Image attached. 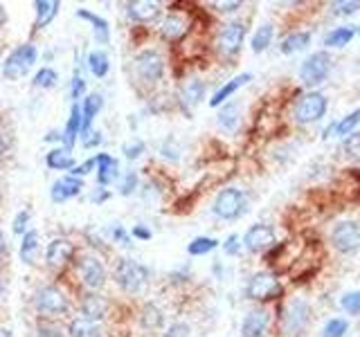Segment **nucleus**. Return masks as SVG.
Segmentation results:
<instances>
[{
  "label": "nucleus",
  "instance_id": "nucleus-1",
  "mask_svg": "<svg viewBox=\"0 0 360 337\" xmlns=\"http://www.w3.org/2000/svg\"><path fill=\"white\" fill-rule=\"evenodd\" d=\"M245 211H248V196L236 187L221 189L212 202V213L221 220H236Z\"/></svg>",
  "mask_w": 360,
  "mask_h": 337
},
{
  "label": "nucleus",
  "instance_id": "nucleus-2",
  "mask_svg": "<svg viewBox=\"0 0 360 337\" xmlns=\"http://www.w3.org/2000/svg\"><path fill=\"white\" fill-rule=\"evenodd\" d=\"M331 70H333V59L329 56V52H313L300 65V81L307 88H315L329 79Z\"/></svg>",
  "mask_w": 360,
  "mask_h": 337
},
{
  "label": "nucleus",
  "instance_id": "nucleus-3",
  "mask_svg": "<svg viewBox=\"0 0 360 337\" xmlns=\"http://www.w3.org/2000/svg\"><path fill=\"white\" fill-rule=\"evenodd\" d=\"M115 284L124 292L135 295V292H140L146 284H149V267L133 261V258H122L115 267Z\"/></svg>",
  "mask_w": 360,
  "mask_h": 337
},
{
  "label": "nucleus",
  "instance_id": "nucleus-4",
  "mask_svg": "<svg viewBox=\"0 0 360 337\" xmlns=\"http://www.w3.org/2000/svg\"><path fill=\"white\" fill-rule=\"evenodd\" d=\"M326 106H329L326 97L322 93L311 90V93L302 95L295 101V106H292V119H295V124H300V126H309V124H315L324 117Z\"/></svg>",
  "mask_w": 360,
  "mask_h": 337
},
{
  "label": "nucleus",
  "instance_id": "nucleus-5",
  "mask_svg": "<svg viewBox=\"0 0 360 337\" xmlns=\"http://www.w3.org/2000/svg\"><path fill=\"white\" fill-rule=\"evenodd\" d=\"M37 59H39V50L34 48L32 43L18 45L3 63V77L9 79V81H18V79H22L32 70V65L37 63Z\"/></svg>",
  "mask_w": 360,
  "mask_h": 337
},
{
  "label": "nucleus",
  "instance_id": "nucleus-6",
  "mask_svg": "<svg viewBox=\"0 0 360 337\" xmlns=\"http://www.w3.org/2000/svg\"><path fill=\"white\" fill-rule=\"evenodd\" d=\"M34 308L39 310V315H45V317H59V315L68 312L70 301H68L65 292L61 288L43 286L37 290V295H34Z\"/></svg>",
  "mask_w": 360,
  "mask_h": 337
},
{
  "label": "nucleus",
  "instance_id": "nucleus-7",
  "mask_svg": "<svg viewBox=\"0 0 360 337\" xmlns=\"http://www.w3.org/2000/svg\"><path fill=\"white\" fill-rule=\"evenodd\" d=\"M279 295H281V284H279V279L270 272L252 275L245 286V299H252V301H268Z\"/></svg>",
  "mask_w": 360,
  "mask_h": 337
},
{
  "label": "nucleus",
  "instance_id": "nucleus-8",
  "mask_svg": "<svg viewBox=\"0 0 360 337\" xmlns=\"http://www.w3.org/2000/svg\"><path fill=\"white\" fill-rule=\"evenodd\" d=\"M135 72L144 84H158L165 74V59L158 50H142L135 56Z\"/></svg>",
  "mask_w": 360,
  "mask_h": 337
},
{
  "label": "nucleus",
  "instance_id": "nucleus-9",
  "mask_svg": "<svg viewBox=\"0 0 360 337\" xmlns=\"http://www.w3.org/2000/svg\"><path fill=\"white\" fill-rule=\"evenodd\" d=\"M309 319H311V308L309 303L304 299H295L290 301L288 306L284 308V317H281V326H284L286 335L290 337H297L307 331L309 326Z\"/></svg>",
  "mask_w": 360,
  "mask_h": 337
},
{
  "label": "nucleus",
  "instance_id": "nucleus-10",
  "mask_svg": "<svg viewBox=\"0 0 360 337\" xmlns=\"http://www.w3.org/2000/svg\"><path fill=\"white\" fill-rule=\"evenodd\" d=\"M331 245L340 254H352L360 247V223L342 220L338 223L331 232Z\"/></svg>",
  "mask_w": 360,
  "mask_h": 337
},
{
  "label": "nucleus",
  "instance_id": "nucleus-11",
  "mask_svg": "<svg viewBox=\"0 0 360 337\" xmlns=\"http://www.w3.org/2000/svg\"><path fill=\"white\" fill-rule=\"evenodd\" d=\"M243 41H245V25L239 20H232V22H225L221 27L217 37V48L225 56H234V54H239Z\"/></svg>",
  "mask_w": 360,
  "mask_h": 337
},
{
  "label": "nucleus",
  "instance_id": "nucleus-12",
  "mask_svg": "<svg viewBox=\"0 0 360 337\" xmlns=\"http://www.w3.org/2000/svg\"><path fill=\"white\" fill-rule=\"evenodd\" d=\"M241 243H243V247L248 252L262 254V252L268 250V247L275 245V230L270 227V225H264V223L250 225L248 232L241 236Z\"/></svg>",
  "mask_w": 360,
  "mask_h": 337
},
{
  "label": "nucleus",
  "instance_id": "nucleus-13",
  "mask_svg": "<svg viewBox=\"0 0 360 337\" xmlns=\"http://www.w3.org/2000/svg\"><path fill=\"white\" fill-rule=\"evenodd\" d=\"M79 275H82V281L93 292L106 284V267L97 256H82L79 258Z\"/></svg>",
  "mask_w": 360,
  "mask_h": 337
},
{
  "label": "nucleus",
  "instance_id": "nucleus-14",
  "mask_svg": "<svg viewBox=\"0 0 360 337\" xmlns=\"http://www.w3.org/2000/svg\"><path fill=\"white\" fill-rule=\"evenodd\" d=\"M270 326V312L266 308H255L241 322V337H264Z\"/></svg>",
  "mask_w": 360,
  "mask_h": 337
},
{
  "label": "nucleus",
  "instance_id": "nucleus-15",
  "mask_svg": "<svg viewBox=\"0 0 360 337\" xmlns=\"http://www.w3.org/2000/svg\"><path fill=\"white\" fill-rule=\"evenodd\" d=\"M82 315H84V319L88 322H101L106 317V312H108V301L97 295V292H86V295L82 297Z\"/></svg>",
  "mask_w": 360,
  "mask_h": 337
},
{
  "label": "nucleus",
  "instance_id": "nucleus-16",
  "mask_svg": "<svg viewBox=\"0 0 360 337\" xmlns=\"http://www.w3.org/2000/svg\"><path fill=\"white\" fill-rule=\"evenodd\" d=\"M360 126V108H356L354 112H349L347 117H342L340 121H331L329 126L324 128L322 140H331V138H349L352 133H356V128Z\"/></svg>",
  "mask_w": 360,
  "mask_h": 337
},
{
  "label": "nucleus",
  "instance_id": "nucleus-17",
  "mask_svg": "<svg viewBox=\"0 0 360 337\" xmlns=\"http://www.w3.org/2000/svg\"><path fill=\"white\" fill-rule=\"evenodd\" d=\"M95 166H97L99 187H108L120 178V162L108 153H97L95 155Z\"/></svg>",
  "mask_w": 360,
  "mask_h": 337
},
{
  "label": "nucleus",
  "instance_id": "nucleus-18",
  "mask_svg": "<svg viewBox=\"0 0 360 337\" xmlns=\"http://www.w3.org/2000/svg\"><path fill=\"white\" fill-rule=\"evenodd\" d=\"M82 189H84L82 178L65 176V178L56 180V183L52 185L50 196H52L54 202H65V200H70V198H75V196L82 194Z\"/></svg>",
  "mask_w": 360,
  "mask_h": 337
},
{
  "label": "nucleus",
  "instance_id": "nucleus-19",
  "mask_svg": "<svg viewBox=\"0 0 360 337\" xmlns=\"http://www.w3.org/2000/svg\"><path fill=\"white\" fill-rule=\"evenodd\" d=\"M129 18L135 22H151L160 16V5L158 3H149V0H133V3L127 5Z\"/></svg>",
  "mask_w": 360,
  "mask_h": 337
},
{
  "label": "nucleus",
  "instance_id": "nucleus-20",
  "mask_svg": "<svg viewBox=\"0 0 360 337\" xmlns=\"http://www.w3.org/2000/svg\"><path fill=\"white\" fill-rule=\"evenodd\" d=\"M248 81H252V74L250 72H243V74H239V77H234V79H230L228 84H223L217 93L212 95V99H210V106H214V108H219V106H223L225 101H228L236 90H239L241 86H245Z\"/></svg>",
  "mask_w": 360,
  "mask_h": 337
},
{
  "label": "nucleus",
  "instance_id": "nucleus-21",
  "mask_svg": "<svg viewBox=\"0 0 360 337\" xmlns=\"http://www.w3.org/2000/svg\"><path fill=\"white\" fill-rule=\"evenodd\" d=\"M75 254V247L70 241L65 239H54L50 245H48V252H45V258H48V263L52 267H59L63 263H68Z\"/></svg>",
  "mask_w": 360,
  "mask_h": 337
},
{
  "label": "nucleus",
  "instance_id": "nucleus-22",
  "mask_svg": "<svg viewBox=\"0 0 360 337\" xmlns=\"http://www.w3.org/2000/svg\"><path fill=\"white\" fill-rule=\"evenodd\" d=\"M84 131V115H82V106L72 104L70 108V117H68L65 131H63V144L68 151H72V146L77 144V135Z\"/></svg>",
  "mask_w": 360,
  "mask_h": 337
},
{
  "label": "nucleus",
  "instance_id": "nucleus-23",
  "mask_svg": "<svg viewBox=\"0 0 360 337\" xmlns=\"http://www.w3.org/2000/svg\"><path fill=\"white\" fill-rule=\"evenodd\" d=\"M205 99V84L200 79H189V81L180 88V104L185 108H194Z\"/></svg>",
  "mask_w": 360,
  "mask_h": 337
},
{
  "label": "nucleus",
  "instance_id": "nucleus-24",
  "mask_svg": "<svg viewBox=\"0 0 360 337\" xmlns=\"http://www.w3.org/2000/svg\"><path fill=\"white\" fill-rule=\"evenodd\" d=\"M34 7H37V22H34V29H43L50 25L56 14H59L61 3H56V0H37Z\"/></svg>",
  "mask_w": 360,
  "mask_h": 337
},
{
  "label": "nucleus",
  "instance_id": "nucleus-25",
  "mask_svg": "<svg viewBox=\"0 0 360 337\" xmlns=\"http://www.w3.org/2000/svg\"><path fill=\"white\" fill-rule=\"evenodd\" d=\"M311 45V32L302 29V32H292L288 37L279 43V52L281 54H295V52H302L307 50Z\"/></svg>",
  "mask_w": 360,
  "mask_h": 337
},
{
  "label": "nucleus",
  "instance_id": "nucleus-26",
  "mask_svg": "<svg viewBox=\"0 0 360 337\" xmlns=\"http://www.w3.org/2000/svg\"><path fill=\"white\" fill-rule=\"evenodd\" d=\"M45 162H48L50 168H54V171H68V168H75V157L72 153L65 149V146H56V149H52L48 155H45Z\"/></svg>",
  "mask_w": 360,
  "mask_h": 337
},
{
  "label": "nucleus",
  "instance_id": "nucleus-27",
  "mask_svg": "<svg viewBox=\"0 0 360 337\" xmlns=\"http://www.w3.org/2000/svg\"><path fill=\"white\" fill-rule=\"evenodd\" d=\"M358 34V29H354V27H349V25H342V27H335V29H331L329 34L324 37V45L326 48H345V45H349L354 41V37Z\"/></svg>",
  "mask_w": 360,
  "mask_h": 337
},
{
  "label": "nucleus",
  "instance_id": "nucleus-28",
  "mask_svg": "<svg viewBox=\"0 0 360 337\" xmlns=\"http://www.w3.org/2000/svg\"><path fill=\"white\" fill-rule=\"evenodd\" d=\"M37 252H39V232H25L20 243V261L34 265L37 263Z\"/></svg>",
  "mask_w": 360,
  "mask_h": 337
},
{
  "label": "nucleus",
  "instance_id": "nucleus-29",
  "mask_svg": "<svg viewBox=\"0 0 360 337\" xmlns=\"http://www.w3.org/2000/svg\"><path fill=\"white\" fill-rule=\"evenodd\" d=\"M140 324H142V329H146V331H158L165 324V315H162L160 308L155 306V303H146V306L142 308V312H140Z\"/></svg>",
  "mask_w": 360,
  "mask_h": 337
},
{
  "label": "nucleus",
  "instance_id": "nucleus-30",
  "mask_svg": "<svg viewBox=\"0 0 360 337\" xmlns=\"http://www.w3.org/2000/svg\"><path fill=\"white\" fill-rule=\"evenodd\" d=\"M241 124V112H239V104H228L223 106L221 112H219V126L228 133H234L239 128Z\"/></svg>",
  "mask_w": 360,
  "mask_h": 337
},
{
  "label": "nucleus",
  "instance_id": "nucleus-31",
  "mask_svg": "<svg viewBox=\"0 0 360 337\" xmlns=\"http://www.w3.org/2000/svg\"><path fill=\"white\" fill-rule=\"evenodd\" d=\"M185 29H187L185 20L180 18V16H176V14H169L162 20V25H160V34L167 41H178L185 34Z\"/></svg>",
  "mask_w": 360,
  "mask_h": 337
},
{
  "label": "nucleus",
  "instance_id": "nucleus-32",
  "mask_svg": "<svg viewBox=\"0 0 360 337\" xmlns=\"http://www.w3.org/2000/svg\"><path fill=\"white\" fill-rule=\"evenodd\" d=\"M273 39H275V27L270 25V22H264V25H259L257 32L252 34V41H250L252 52L259 54V52L268 50V48H270V43H273Z\"/></svg>",
  "mask_w": 360,
  "mask_h": 337
},
{
  "label": "nucleus",
  "instance_id": "nucleus-33",
  "mask_svg": "<svg viewBox=\"0 0 360 337\" xmlns=\"http://www.w3.org/2000/svg\"><path fill=\"white\" fill-rule=\"evenodd\" d=\"M77 16L79 18H84V20H88L90 25H93V29L97 32V41L99 43H108V22L101 18V16H97V14H93V11H88V9H77Z\"/></svg>",
  "mask_w": 360,
  "mask_h": 337
},
{
  "label": "nucleus",
  "instance_id": "nucleus-34",
  "mask_svg": "<svg viewBox=\"0 0 360 337\" xmlns=\"http://www.w3.org/2000/svg\"><path fill=\"white\" fill-rule=\"evenodd\" d=\"M101 106H104V99H101V95H88L84 99V106H82V115H84V133L90 131V124H93L95 115L101 110Z\"/></svg>",
  "mask_w": 360,
  "mask_h": 337
},
{
  "label": "nucleus",
  "instance_id": "nucleus-35",
  "mask_svg": "<svg viewBox=\"0 0 360 337\" xmlns=\"http://www.w3.org/2000/svg\"><path fill=\"white\" fill-rule=\"evenodd\" d=\"M88 70L93 72L95 77H106L108 70H110V63H108V54L106 52H101V50H93V52H88Z\"/></svg>",
  "mask_w": 360,
  "mask_h": 337
},
{
  "label": "nucleus",
  "instance_id": "nucleus-36",
  "mask_svg": "<svg viewBox=\"0 0 360 337\" xmlns=\"http://www.w3.org/2000/svg\"><path fill=\"white\" fill-rule=\"evenodd\" d=\"M70 337H101V331L95 322H88V319H72L70 322V329H68Z\"/></svg>",
  "mask_w": 360,
  "mask_h": 337
},
{
  "label": "nucleus",
  "instance_id": "nucleus-37",
  "mask_svg": "<svg viewBox=\"0 0 360 337\" xmlns=\"http://www.w3.org/2000/svg\"><path fill=\"white\" fill-rule=\"evenodd\" d=\"M217 247H219L217 239H212V236H198V239H194L187 245V252L191 256H202V254H210L212 250H217Z\"/></svg>",
  "mask_w": 360,
  "mask_h": 337
},
{
  "label": "nucleus",
  "instance_id": "nucleus-38",
  "mask_svg": "<svg viewBox=\"0 0 360 337\" xmlns=\"http://www.w3.org/2000/svg\"><path fill=\"white\" fill-rule=\"evenodd\" d=\"M349 331V322L345 317H331L322 326V337H345Z\"/></svg>",
  "mask_w": 360,
  "mask_h": 337
},
{
  "label": "nucleus",
  "instance_id": "nucleus-39",
  "mask_svg": "<svg viewBox=\"0 0 360 337\" xmlns=\"http://www.w3.org/2000/svg\"><path fill=\"white\" fill-rule=\"evenodd\" d=\"M342 151H345V155L349 157V160L360 162V131H356V133L349 135V138H345Z\"/></svg>",
  "mask_w": 360,
  "mask_h": 337
},
{
  "label": "nucleus",
  "instance_id": "nucleus-40",
  "mask_svg": "<svg viewBox=\"0 0 360 337\" xmlns=\"http://www.w3.org/2000/svg\"><path fill=\"white\" fill-rule=\"evenodd\" d=\"M340 306H342V310L347 315H354V317H358V315H360V290H354V292H347V295H342Z\"/></svg>",
  "mask_w": 360,
  "mask_h": 337
},
{
  "label": "nucleus",
  "instance_id": "nucleus-41",
  "mask_svg": "<svg viewBox=\"0 0 360 337\" xmlns=\"http://www.w3.org/2000/svg\"><path fill=\"white\" fill-rule=\"evenodd\" d=\"M56 81H59V74H56L52 67H41L34 77V86L37 88H54Z\"/></svg>",
  "mask_w": 360,
  "mask_h": 337
},
{
  "label": "nucleus",
  "instance_id": "nucleus-42",
  "mask_svg": "<svg viewBox=\"0 0 360 337\" xmlns=\"http://www.w3.org/2000/svg\"><path fill=\"white\" fill-rule=\"evenodd\" d=\"M360 9V3H354V0H342V3H333L331 5V14L335 16H354Z\"/></svg>",
  "mask_w": 360,
  "mask_h": 337
},
{
  "label": "nucleus",
  "instance_id": "nucleus-43",
  "mask_svg": "<svg viewBox=\"0 0 360 337\" xmlns=\"http://www.w3.org/2000/svg\"><path fill=\"white\" fill-rule=\"evenodd\" d=\"M138 173L135 171H129L127 176L122 178V183H120V194L122 196H131V194H135V189H138Z\"/></svg>",
  "mask_w": 360,
  "mask_h": 337
},
{
  "label": "nucleus",
  "instance_id": "nucleus-44",
  "mask_svg": "<svg viewBox=\"0 0 360 337\" xmlns=\"http://www.w3.org/2000/svg\"><path fill=\"white\" fill-rule=\"evenodd\" d=\"M144 142L142 140H133L131 144H124L122 146V151H124V157H127V160H138V157L144 153Z\"/></svg>",
  "mask_w": 360,
  "mask_h": 337
},
{
  "label": "nucleus",
  "instance_id": "nucleus-45",
  "mask_svg": "<svg viewBox=\"0 0 360 337\" xmlns=\"http://www.w3.org/2000/svg\"><path fill=\"white\" fill-rule=\"evenodd\" d=\"M241 247H243L241 236H239V234H230V236H228V241L223 243V252L228 254V256H236V254L241 252Z\"/></svg>",
  "mask_w": 360,
  "mask_h": 337
},
{
  "label": "nucleus",
  "instance_id": "nucleus-46",
  "mask_svg": "<svg viewBox=\"0 0 360 337\" xmlns=\"http://www.w3.org/2000/svg\"><path fill=\"white\" fill-rule=\"evenodd\" d=\"M84 90H86V81H84V77L79 74V72H75V77H72V84H70V97L75 99V104H77V99H82Z\"/></svg>",
  "mask_w": 360,
  "mask_h": 337
},
{
  "label": "nucleus",
  "instance_id": "nucleus-47",
  "mask_svg": "<svg viewBox=\"0 0 360 337\" xmlns=\"http://www.w3.org/2000/svg\"><path fill=\"white\" fill-rule=\"evenodd\" d=\"M165 337H189V326L185 322H174L167 329Z\"/></svg>",
  "mask_w": 360,
  "mask_h": 337
},
{
  "label": "nucleus",
  "instance_id": "nucleus-48",
  "mask_svg": "<svg viewBox=\"0 0 360 337\" xmlns=\"http://www.w3.org/2000/svg\"><path fill=\"white\" fill-rule=\"evenodd\" d=\"M160 153H162V157H167V160H172V162H178L180 160V151L174 146V138H169L162 146H160Z\"/></svg>",
  "mask_w": 360,
  "mask_h": 337
},
{
  "label": "nucleus",
  "instance_id": "nucleus-49",
  "mask_svg": "<svg viewBox=\"0 0 360 337\" xmlns=\"http://www.w3.org/2000/svg\"><path fill=\"white\" fill-rule=\"evenodd\" d=\"M27 223H30V211L27 209H22V211H18V216L14 218V234H22L25 232V227H27Z\"/></svg>",
  "mask_w": 360,
  "mask_h": 337
},
{
  "label": "nucleus",
  "instance_id": "nucleus-50",
  "mask_svg": "<svg viewBox=\"0 0 360 337\" xmlns=\"http://www.w3.org/2000/svg\"><path fill=\"white\" fill-rule=\"evenodd\" d=\"M37 337H63V333H61L59 329H56V326H50V324H39Z\"/></svg>",
  "mask_w": 360,
  "mask_h": 337
},
{
  "label": "nucleus",
  "instance_id": "nucleus-51",
  "mask_svg": "<svg viewBox=\"0 0 360 337\" xmlns=\"http://www.w3.org/2000/svg\"><path fill=\"white\" fill-rule=\"evenodd\" d=\"M93 168H97V166H95V157H90V160H86L84 164L75 166L70 173H72L75 178H84L86 173H90V171H93Z\"/></svg>",
  "mask_w": 360,
  "mask_h": 337
},
{
  "label": "nucleus",
  "instance_id": "nucleus-52",
  "mask_svg": "<svg viewBox=\"0 0 360 337\" xmlns=\"http://www.w3.org/2000/svg\"><path fill=\"white\" fill-rule=\"evenodd\" d=\"M86 149H93V146H99L101 144V133L99 131H88L84 133V142H82Z\"/></svg>",
  "mask_w": 360,
  "mask_h": 337
},
{
  "label": "nucleus",
  "instance_id": "nucleus-53",
  "mask_svg": "<svg viewBox=\"0 0 360 337\" xmlns=\"http://www.w3.org/2000/svg\"><path fill=\"white\" fill-rule=\"evenodd\" d=\"M112 241H117V243H122V245H129L131 243V236L124 232V227H112Z\"/></svg>",
  "mask_w": 360,
  "mask_h": 337
},
{
  "label": "nucleus",
  "instance_id": "nucleus-54",
  "mask_svg": "<svg viewBox=\"0 0 360 337\" xmlns=\"http://www.w3.org/2000/svg\"><path fill=\"white\" fill-rule=\"evenodd\" d=\"M131 234L135 236V239H140V241H149L151 239V230H146L144 225H135V227L131 230Z\"/></svg>",
  "mask_w": 360,
  "mask_h": 337
},
{
  "label": "nucleus",
  "instance_id": "nucleus-55",
  "mask_svg": "<svg viewBox=\"0 0 360 337\" xmlns=\"http://www.w3.org/2000/svg\"><path fill=\"white\" fill-rule=\"evenodd\" d=\"M90 198H93V202H104V200L110 198V191H106L104 187H99V189L93 191V196H90Z\"/></svg>",
  "mask_w": 360,
  "mask_h": 337
},
{
  "label": "nucleus",
  "instance_id": "nucleus-56",
  "mask_svg": "<svg viewBox=\"0 0 360 337\" xmlns=\"http://www.w3.org/2000/svg\"><path fill=\"white\" fill-rule=\"evenodd\" d=\"M217 7H219V11H223V14H232V11L241 7V3H219Z\"/></svg>",
  "mask_w": 360,
  "mask_h": 337
},
{
  "label": "nucleus",
  "instance_id": "nucleus-57",
  "mask_svg": "<svg viewBox=\"0 0 360 337\" xmlns=\"http://www.w3.org/2000/svg\"><path fill=\"white\" fill-rule=\"evenodd\" d=\"M45 142H63V133H56V131H52V133L45 135Z\"/></svg>",
  "mask_w": 360,
  "mask_h": 337
},
{
  "label": "nucleus",
  "instance_id": "nucleus-58",
  "mask_svg": "<svg viewBox=\"0 0 360 337\" xmlns=\"http://www.w3.org/2000/svg\"><path fill=\"white\" fill-rule=\"evenodd\" d=\"M5 292H7V281H5L3 277H0V299L5 297Z\"/></svg>",
  "mask_w": 360,
  "mask_h": 337
},
{
  "label": "nucleus",
  "instance_id": "nucleus-59",
  "mask_svg": "<svg viewBox=\"0 0 360 337\" xmlns=\"http://www.w3.org/2000/svg\"><path fill=\"white\" fill-rule=\"evenodd\" d=\"M0 337H14V333H11L9 329H5V326H0Z\"/></svg>",
  "mask_w": 360,
  "mask_h": 337
},
{
  "label": "nucleus",
  "instance_id": "nucleus-60",
  "mask_svg": "<svg viewBox=\"0 0 360 337\" xmlns=\"http://www.w3.org/2000/svg\"><path fill=\"white\" fill-rule=\"evenodd\" d=\"M5 20H7V14H5V7H3V5H0V27H3V25H5Z\"/></svg>",
  "mask_w": 360,
  "mask_h": 337
},
{
  "label": "nucleus",
  "instance_id": "nucleus-61",
  "mask_svg": "<svg viewBox=\"0 0 360 337\" xmlns=\"http://www.w3.org/2000/svg\"><path fill=\"white\" fill-rule=\"evenodd\" d=\"M3 252H5V234L0 232V256H3Z\"/></svg>",
  "mask_w": 360,
  "mask_h": 337
},
{
  "label": "nucleus",
  "instance_id": "nucleus-62",
  "mask_svg": "<svg viewBox=\"0 0 360 337\" xmlns=\"http://www.w3.org/2000/svg\"><path fill=\"white\" fill-rule=\"evenodd\" d=\"M3 151H5V140H3V135H0V155H3Z\"/></svg>",
  "mask_w": 360,
  "mask_h": 337
},
{
  "label": "nucleus",
  "instance_id": "nucleus-63",
  "mask_svg": "<svg viewBox=\"0 0 360 337\" xmlns=\"http://www.w3.org/2000/svg\"><path fill=\"white\" fill-rule=\"evenodd\" d=\"M358 37H360V29H358Z\"/></svg>",
  "mask_w": 360,
  "mask_h": 337
}]
</instances>
